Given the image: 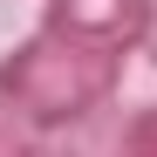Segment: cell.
Wrapping results in <instances>:
<instances>
[{"mask_svg":"<svg viewBox=\"0 0 157 157\" xmlns=\"http://www.w3.org/2000/svg\"><path fill=\"white\" fill-rule=\"evenodd\" d=\"M116 89H123V55L62 41L48 28H34L28 41H14L0 55V102H14L48 137H82L116 102Z\"/></svg>","mask_w":157,"mask_h":157,"instance_id":"1","label":"cell"},{"mask_svg":"<svg viewBox=\"0 0 157 157\" xmlns=\"http://www.w3.org/2000/svg\"><path fill=\"white\" fill-rule=\"evenodd\" d=\"M41 28L62 41L102 48V55H137L150 28V0H41Z\"/></svg>","mask_w":157,"mask_h":157,"instance_id":"2","label":"cell"},{"mask_svg":"<svg viewBox=\"0 0 157 157\" xmlns=\"http://www.w3.org/2000/svg\"><path fill=\"white\" fill-rule=\"evenodd\" d=\"M0 157H75V150H68V137H48L14 102H0Z\"/></svg>","mask_w":157,"mask_h":157,"instance_id":"3","label":"cell"},{"mask_svg":"<svg viewBox=\"0 0 157 157\" xmlns=\"http://www.w3.org/2000/svg\"><path fill=\"white\" fill-rule=\"evenodd\" d=\"M102 157H157V102H144V109H130L116 123V137Z\"/></svg>","mask_w":157,"mask_h":157,"instance_id":"4","label":"cell"},{"mask_svg":"<svg viewBox=\"0 0 157 157\" xmlns=\"http://www.w3.org/2000/svg\"><path fill=\"white\" fill-rule=\"evenodd\" d=\"M137 55L157 68V0H150V28H144V48H137Z\"/></svg>","mask_w":157,"mask_h":157,"instance_id":"5","label":"cell"}]
</instances>
